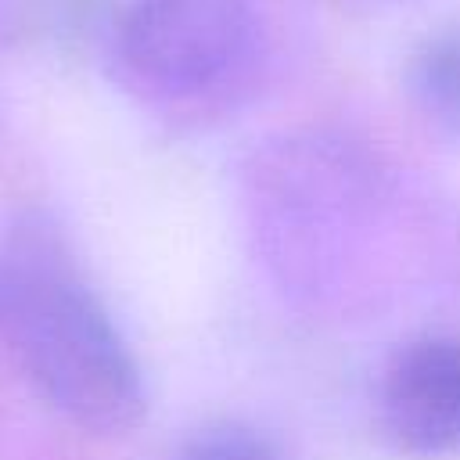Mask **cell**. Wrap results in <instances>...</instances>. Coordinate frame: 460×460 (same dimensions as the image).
Masks as SVG:
<instances>
[{"mask_svg": "<svg viewBox=\"0 0 460 460\" xmlns=\"http://www.w3.org/2000/svg\"><path fill=\"white\" fill-rule=\"evenodd\" d=\"M0 341L75 428L119 435L140 420L144 377L122 331L43 234L0 252Z\"/></svg>", "mask_w": 460, "mask_h": 460, "instance_id": "obj_1", "label": "cell"}, {"mask_svg": "<svg viewBox=\"0 0 460 460\" xmlns=\"http://www.w3.org/2000/svg\"><path fill=\"white\" fill-rule=\"evenodd\" d=\"M270 25L259 0H129L111 29V68L140 101L201 115L262 75Z\"/></svg>", "mask_w": 460, "mask_h": 460, "instance_id": "obj_2", "label": "cell"}, {"mask_svg": "<svg viewBox=\"0 0 460 460\" xmlns=\"http://www.w3.org/2000/svg\"><path fill=\"white\" fill-rule=\"evenodd\" d=\"M381 420L406 453H460V338L428 334L392 356L381 381Z\"/></svg>", "mask_w": 460, "mask_h": 460, "instance_id": "obj_3", "label": "cell"}, {"mask_svg": "<svg viewBox=\"0 0 460 460\" xmlns=\"http://www.w3.org/2000/svg\"><path fill=\"white\" fill-rule=\"evenodd\" d=\"M406 86L417 111L435 129L460 140V22L438 25L413 47Z\"/></svg>", "mask_w": 460, "mask_h": 460, "instance_id": "obj_4", "label": "cell"}, {"mask_svg": "<svg viewBox=\"0 0 460 460\" xmlns=\"http://www.w3.org/2000/svg\"><path fill=\"white\" fill-rule=\"evenodd\" d=\"M176 460H280L277 446L237 420H216L198 428L183 446Z\"/></svg>", "mask_w": 460, "mask_h": 460, "instance_id": "obj_5", "label": "cell"}]
</instances>
